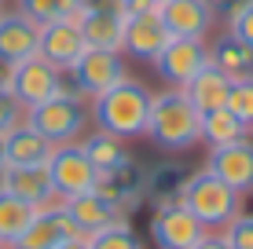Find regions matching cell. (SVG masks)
<instances>
[{"label":"cell","instance_id":"e0dca14e","mask_svg":"<svg viewBox=\"0 0 253 249\" xmlns=\"http://www.w3.org/2000/svg\"><path fill=\"white\" fill-rule=\"evenodd\" d=\"M158 15L169 26L172 37H191V40H206V33L216 22V15L209 11L206 0H165Z\"/></svg>","mask_w":253,"mask_h":249},{"label":"cell","instance_id":"7c38bea8","mask_svg":"<svg viewBox=\"0 0 253 249\" xmlns=\"http://www.w3.org/2000/svg\"><path fill=\"white\" fill-rule=\"evenodd\" d=\"M169 40H172V33H169V26L162 22L158 11L125 15V44H121V51H128L132 59H139V63H154Z\"/></svg>","mask_w":253,"mask_h":249},{"label":"cell","instance_id":"9c48e42d","mask_svg":"<svg viewBox=\"0 0 253 249\" xmlns=\"http://www.w3.org/2000/svg\"><path fill=\"white\" fill-rule=\"evenodd\" d=\"M151 66L158 70V77L169 88H184L202 66H209V44L206 40H191V37H172Z\"/></svg>","mask_w":253,"mask_h":249},{"label":"cell","instance_id":"6da1fadb","mask_svg":"<svg viewBox=\"0 0 253 249\" xmlns=\"http://www.w3.org/2000/svg\"><path fill=\"white\" fill-rule=\"evenodd\" d=\"M147 140L158 150H169V154L191 150L202 140V114H198L195 103L184 96V88H165L151 99Z\"/></svg>","mask_w":253,"mask_h":249},{"label":"cell","instance_id":"cb8c5ba5","mask_svg":"<svg viewBox=\"0 0 253 249\" xmlns=\"http://www.w3.org/2000/svg\"><path fill=\"white\" fill-rule=\"evenodd\" d=\"M202 140L209 147H228V143H239V140H250V128L231 114L228 107H216L202 114Z\"/></svg>","mask_w":253,"mask_h":249},{"label":"cell","instance_id":"e575fe53","mask_svg":"<svg viewBox=\"0 0 253 249\" xmlns=\"http://www.w3.org/2000/svg\"><path fill=\"white\" fill-rule=\"evenodd\" d=\"M195 249H231L228 242H224V235H213V231H209V235L202 238V242H198Z\"/></svg>","mask_w":253,"mask_h":249},{"label":"cell","instance_id":"ac0fdd59","mask_svg":"<svg viewBox=\"0 0 253 249\" xmlns=\"http://www.w3.org/2000/svg\"><path fill=\"white\" fill-rule=\"evenodd\" d=\"M63 209H66V216H70V224H74V231H77V235H84V238H92L95 231H103L107 224L121 220V213H118L107 198H103L99 191L74 194V198L63 202Z\"/></svg>","mask_w":253,"mask_h":249},{"label":"cell","instance_id":"4316f807","mask_svg":"<svg viewBox=\"0 0 253 249\" xmlns=\"http://www.w3.org/2000/svg\"><path fill=\"white\" fill-rule=\"evenodd\" d=\"M19 11L30 15L37 26H48L59 19H77L81 15V0H19Z\"/></svg>","mask_w":253,"mask_h":249},{"label":"cell","instance_id":"44dd1931","mask_svg":"<svg viewBox=\"0 0 253 249\" xmlns=\"http://www.w3.org/2000/svg\"><path fill=\"white\" fill-rule=\"evenodd\" d=\"M228 92H231V81L216 70L213 63L202 66V70L184 84V96L195 103L198 114H209V110H216V107H228Z\"/></svg>","mask_w":253,"mask_h":249},{"label":"cell","instance_id":"5b68a950","mask_svg":"<svg viewBox=\"0 0 253 249\" xmlns=\"http://www.w3.org/2000/svg\"><path fill=\"white\" fill-rule=\"evenodd\" d=\"M4 84L11 88V96L22 103V110L41 107V103L63 96V92L70 88L66 73L59 70V66H51L48 59H41V55H30V59H22V63L7 66Z\"/></svg>","mask_w":253,"mask_h":249},{"label":"cell","instance_id":"7402d4cb","mask_svg":"<svg viewBox=\"0 0 253 249\" xmlns=\"http://www.w3.org/2000/svg\"><path fill=\"white\" fill-rule=\"evenodd\" d=\"M209 63L228 77V81H242V77H253V48L242 44L231 33H220V37L209 44Z\"/></svg>","mask_w":253,"mask_h":249},{"label":"cell","instance_id":"8992f818","mask_svg":"<svg viewBox=\"0 0 253 249\" xmlns=\"http://www.w3.org/2000/svg\"><path fill=\"white\" fill-rule=\"evenodd\" d=\"M70 77V88L77 92V96H103V92H110L114 84H121L128 77V66L125 59H121V51H103V48H88L81 59H77L74 66L66 70Z\"/></svg>","mask_w":253,"mask_h":249},{"label":"cell","instance_id":"2e32d148","mask_svg":"<svg viewBox=\"0 0 253 249\" xmlns=\"http://www.w3.org/2000/svg\"><path fill=\"white\" fill-rule=\"evenodd\" d=\"M37 40H41V26L15 11H0V66H15L22 59L37 55Z\"/></svg>","mask_w":253,"mask_h":249},{"label":"cell","instance_id":"f546056e","mask_svg":"<svg viewBox=\"0 0 253 249\" xmlns=\"http://www.w3.org/2000/svg\"><path fill=\"white\" fill-rule=\"evenodd\" d=\"M26 121V110H22V103L11 96V88L4 84V77H0V136H7L15 125H22Z\"/></svg>","mask_w":253,"mask_h":249},{"label":"cell","instance_id":"b9f144b4","mask_svg":"<svg viewBox=\"0 0 253 249\" xmlns=\"http://www.w3.org/2000/svg\"><path fill=\"white\" fill-rule=\"evenodd\" d=\"M4 249H7V246H4Z\"/></svg>","mask_w":253,"mask_h":249},{"label":"cell","instance_id":"3957f363","mask_svg":"<svg viewBox=\"0 0 253 249\" xmlns=\"http://www.w3.org/2000/svg\"><path fill=\"white\" fill-rule=\"evenodd\" d=\"M180 205L187 213H195L198 224L206 231H224L235 216L242 213V194L231 191L228 183H220L213 173H187L184 187H180Z\"/></svg>","mask_w":253,"mask_h":249},{"label":"cell","instance_id":"4fadbf2b","mask_svg":"<svg viewBox=\"0 0 253 249\" xmlns=\"http://www.w3.org/2000/svg\"><path fill=\"white\" fill-rule=\"evenodd\" d=\"M77 231L70 224L63 202H51L44 209H37V216L30 220V227L19 235V242L7 246V249H59L66 238H74Z\"/></svg>","mask_w":253,"mask_h":249},{"label":"cell","instance_id":"d4e9b609","mask_svg":"<svg viewBox=\"0 0 253 249\" xmlns=\"http://www.w3.org/2000/svg\"><path fill=\"white\" fill-rule=\"evenodd\" d=\"M33 216H37V209H33V205H26L22 198H15L11 191H4V187H0V242H4V246H15V242H19V235L30 227Z\"/></svg>","mask_w":253,"mask_h":249},{"label":"cell","instance_id":"7a4b0ae2","mask_svg":"<svg viewBox=\"0 0 253 249\" xmlns=\"http://www.w3.org/2000/svg\"><path fill=\"white\" fill-rule=\"evenodd\" d=\"M151 99L154 92L147 84L125 77L121 84H114L110 92L92 99L88 114L95 128L118 136V140H132V136H147V117H151Z\"/></svg>","mask_w":253,"mask_h":249},{"label":"cell","instance_id":"8fae6325","mask_svg":"<svg viewBox=\"0 0 253 249\" xmlns=\"http://www.w3.org/2000/svg\"><path fill=\"white\" fill-rule=\"evenodd\" d=\"M206 173H213L220 183H228L231 191L250 194L253 191V140L213 147L209 150V161H206Z\"/></svg>","mask_w":253,"mask_h":249},{"label":"cell","instance_id":"60d3db41","mask_svg":"<svg viewBox=\"0 0 253 249\" xmlns=\"http://www.w3.org/2000/svg\"><path fill=\"white\" fill-rule=\"evenodd\" d=\"M0 249H4V242H0Z\"/></svg>","mask_w":253,"mask_h":249},{"label":"cell","instance_id":"484cf974","mask_svg":"<svg viewBox=\"0 0 253 249\" xmlns=\"http://www.w3.org/2000/svg\"><path fill=\"white\" fill-rule=\"evenodd\" d=\"M184 179H187L184 165H158L154 173H147V198H154V205L176 202Z\"/></svg>","mask_w":253,"mask_h":249},{"label":"cell","instance_id":"836d02e7","mask_svg":"<svg viewBox=\"0 0 253 249\" xmlns=\"http://www.w3.org/2000/svg\"><path fill=\"white\" fill-rule=\"evenodd\" d=\"M158 0H121V11L125 15H147V11H158Z\"/></svg>","mask_w":253,"mask_h":249},{"label":"cell","instance_id":"603a6c76","mask_svg":"<svg viewBox=\"0 0 253 249\" xmlns=\"http://www.w3.org/2000/svg\"><path fill=\"white\" fill-rule=\"evenodd\" d=\"M81 147H84V154H88V161L99 169V176L110 173V169H118L121 161L132 158V154H128V147H125V140H118V136L103 132V128L88 132V136L81 140Z\"/></svg>","mask_w":253,"mask_h":249},{"label":"cell","instance_id":"d6986e66","mask_svg":"<svg viewBox=\"0 0 253 249\" xmlns=\"http://www.w3.org/2000/svg\"><path fill=\"white\" fill-rule=\"evenodd\" d=\"M88 48H103V51H121L125 44V11L114 7H99V11H81L77 15Z\"/></svg>","mask_w":253,"mask_h":249},{"label":"cell","instance_id":"d590c367","mask_svg":"<svg viewBox=\"0 0 253 249\" xmlns=\"http://www.w3.org/2000/svg\"><path fill=\"white\" fill-rule=\"evenodd\" d=\"M59 249H92V246H88V238H84V235H74V238H66Z\"/></svg>","mask_w":253,"mask_h":249},{"label":"cell","instance_id":"8d00e7d4","mask_svg":"<svg viewBox=\"0 0 253 249\" xmlns=\"http://www.w3.org/2000/svg\"><path fill=\"white\" fill-rule=\"evenodd\" d=\"M7 161H4V136H0V169H4Z\"/></svg>","mask_w":253,"mask_h":249},{"label":"cell","instance_id":"277c9868","mask_svg":"<svg viewBox=\"0 0 253 249\" xmlns=\"http://www.w3.org/2000/svg\"><path fill=\"white\" fill-rule=\"evenodd\" d=\"M88 121H92V114L84 107V96H77L74 88H66L63 96L26 110V125H33L51 147L77 143L84 136V128H88Z\"/></svg>","mask_w":253,"mask_h":249},{"label":"cell","instance_id":"ba28073f","mask_svg":"<svg viewBox=\"0 0 253 249\" xmlns=\"http://www.w3.org/2000/svg\"><path fill=\"white\" fill-rule=\"evenodd\" d=\"M209 231L198 224L195 213H187L180 202H162L154 205V220H151V238L158 242V249H195Z\"/></svg>","mask_w":253,"mask_h":249},{"label":"cell","instance_id":"f1b7e54d","mask_svg":"<svg viewBox=\"0 0 253 249\" xmlns=\"http://www.w3.org/2000/svg\"><path fill=\"white\" fill-rule=\"evenodd\" d=\"M228 110L239 117L242 125L253 132V77H242V81H231L228 92Z\"/></svg>","mask_w":253,"mask_h":249},{"label":"cell","instance_id":"5bb4252c","mask_svg":"<svg viewBox=\"0 0 253 249\" xmlns=\"http://www.w3.org/2000/svg\"><path fill=\"white\" fill-rule=\"evenodd\" d=\"M95 191H99L103 198H107V202L121 213V216H125L132 205H139V202L147 198V173L136 165L132 158H128V161H121L118 169L103 173L99 183H95Z\"/></svg>","mask_w":253,"mask_h":249},{"label":"cell","instance_id":"ffe728a7","mask_svg":"<svg viewBox=\"0 0 253 249\" xmlns=\"http://www.w3.org/2000/svg\"><path fill=\"white\" fill-rule=\"evenodd\" d=\"M51 143L37 132L33 125H15L11 132L4 136V161L7 165H48L51 158Z\"/></svg>","mask_w":253,"mask_h":249},{"label":"cell","instance_id":"4dcf8cb0","mask_svg":"<svg viewBox=\"0 0 253 249\" xmlns=\"http://www.w3.org/2000/svg\"><path fill=\"white\" fill-rule=\"evenodd\" d=\"M220 235H224V242H228L231 249H253V216L250 213H239Z\"/></svg>","mask_w":253,"mask_h":249},{"label":"cell","instance_id":"74e56055","mask_svg":"<svg viewBox=\"0 0 253 249\" xmlns=\"http://www.w3.org/2000/svg\"><path fill=\"white\" fill-rule=\"evenodd\" d=\"M0 11H4V0H0Z\"/></svg>","mask_w":253,"mask_h":249},{"label":"cell","instance_id":"52a82bcc","mask_svg":"<svg viewBox=\"0 0 253 249\" xmlns=\"http://www.w3.org/2000/svg\"><path fill=\"white\" fill-rule=\"evenodd\" d=\"M48 173H51V187H55L59 202L84 194V191H95V183H99V169L88 161L81 143H63V147L51 150Z\"/></svg>","mask_w":253,"mask_h":249},{"label":"cell","instance_id":"f35d334b","mask_svg":"<svg viewBox=\"0 0 253 249\" xmlns=\"http://www.w3.org/2000/svg\"><path fill=\"white\" fill-rule=\"evenodd\" d=\"M114 4H118V7H121V0H114Z\"/></svg>","mask_w":253,"mask_h":249},{"label":"cell","instance_id":"83f0119b","mask_svg":"<svg viewBox=\"0 0 253 249\" xmlns=\"http://www.w3.org/2000/svg\"><path fill=\"white\" fill-rule=\"evenodd\" d=\"M92 249H143V242H139V235L132 231V224H128L125 216L114 220V224H107L103 231H95V235L88 238Z\"/></svg>","mask_w":253,"mask_h":249},{"label":"cell","instance_id":"d6a6232c","mask_svg":"<svg viewBox=\"0 0 253 249\" xmlns=\"http://www.w3.org/2000/svg\"><path fill=\"white\" fill-rule=\"evenodd\" d=\"M206 4H209V11H213L216 19H231V15H235V11H242L250 0H206Z\"/></svg>","mask_w":253,"mask_h":249},{"label":"cell","instance_id":"1f68e13d","mask_svg":"<svg viewBox=\"0 0 253 249\" xmlns=\"http://www.w3.org/2000/svg\"><path fill=\"white\" fill-rule=\"evenodd\" d=\"M228 33H231V37H239L242 44L253 48V0L242 7V11H235L231 19H228Z\"/></svg>","mask_w":253,"mask_h":249},{"label":"cell","instance_id":"ab89813d","mask_svg":"<svg viewBox=\"0 0 253 249\" xmlns=\"http://www.w3.org/2000/svg\"><path fill=\"white\" fill-rule=\"evenodd\" d=\"M158 4H165V0H158Z\"/></svg>","mask_w":253,"mask_h":249},{"label":"cell","instance_id":"30bf717a","mask_svg":"<svg viewBox=\"0 0 253 249\" xmlns=\"http://www.w3.org/2000/svg\"><path fill=\"white\" fill-rule=\"evenodd\" d=\"M84 51H88V44H84V33H81V22L77 19H59V22L41 26L37 55L48 59L51 66H59L63 73L84 55Z\"/></svg>","mask_w":253,"mask_h":249},{"label":"cell","instance_id":"9a60e30c","mask_svg":"<svg viewBox=\"0 0 253 249\" xmlns=\"http://www.w3.org/2000/svg\"><path fill=\"white\" fill-rule=\"evenodd\" d=\"M0 187L11 191L15 198H22L26 205H33V209H44V205L59 202L48 165H4L0 169Z\"/></svg>","mask_w":253,"mask_h":249}]
</instances>
